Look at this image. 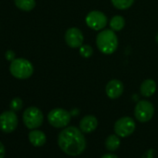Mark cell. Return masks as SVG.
<instances>
[{"instance_id":"cell-1","label":"cell","mask_w":158,"mask_h":158,"mask_svg":"<svg viewBox=\"0 0 158 158\" xmlns=\"http://www.w3.org/2000/svg\"><path fill=\"white\" fill-rule=\"evenodd\" d=\"M58 144L64 153L71 156L81 154L87 147L83 132L75 127H64L58 135Z\"/></svg>"},{"instance_id":"cell-2","label":"cell","mask_w":158,"mask_h":158,"mask_svg":"<svg viewBox=\"0 0 158 158\" xmlns=\"http://www.w3.org/2000/svg\"><path fill=\"white\" fill-rule=\"evenodd\" d=\"M96 44L102 53L111 55L117 49L118 38L114 31L105 29L98 34L96 37Z\"/></svg>"},{"instance_id":"cell-3","label":"cell","mask_w":158,"mask_h":158,"mask_svg":"<svg viewBox=\"0 0 158 158\" xmlns=\"http://www.w3.org/2000/svg\"><path fill=\"white\" fill-rule=\"evenodd\" d=\"M10 72L15 78L24 80V79H28L33 75L34 66L30 60L23 58H18L14 59L10 62Z\"/></svg>"},{"instance_id":"cell-4","label":"cell","mask_w":158,"mask_h":158,"mask_svg":"<svg viewBox=\"0 0 158 158\" xmlns=\"http://www.w3.org/2000/svg\"><path fill=\"white\" fill-rule=\"evenodd\" d=\"M23 120L27 128L35 129L42 126L44 121V115L39 108L31 106L23 112Z\"/></svg>"},{"instance_id":"cell-5","label":"cell","mask_w":158,"mask_h":158,"mask_svg":"<svg viewBox=\"0 0 158 158\" xmlns=\"http://www.w3.org/2000/svg\"><path fill=\"white\" fill-rule=\"evenodd\" d=\"M71 113L62 108H55L51 110L48 114V123L57 128L66 127L71 121Z\"/></svg>"},{"instance_id":"cell-6","label":"cell","mask_w":158,"mask_h":158,"mask_svg":"<svg viewBox=\"0 0 158 158\" xmlns=\"http://www.w3.org/2000/svg\"><path fill=\"white\" fill-rule=\"evenodd\" d=\"M154 114L153 105L148 101H139L134 109V115L136 119L140 123H146L150 121Z\"/></svg>"},{"instance_id":"cell-7","label":"cell","mask_w":158,"mask_h":158,"mask_svg":"<svg viewBox=\"0 0 158 158\" xmlns=\"http://www.w3.org/2000/svg\"><path fill=\"white\" fill-rule=\"evenodd\" d=\"M136 128L135 121L129 116H124L119 118L114 123V132L120 138H126L130 136Z\"/></svg>"},{"instance_id":"cell-8","label":"cell","mask_w":158,"mask_h":158,"mask_svg":"<svg viewBox=\"0 0 158 158\" xmlns=\"http://www.w3.org/2000/svg\"><path fill=\"white\" fill-rule=\"evenodd\" d=\"M18 116L12 110L5 111L0 114V129L5 133L13 132L18 127Z\"/></svg>"},{"instance_id":"cell-9","label":"cell","mask_w":158,"mask_h":158,"mask_svg":"<svg viewBox=\"0 0 158 158\" xmlns=\"http://www.w3.org/2000/svg\"><path fill=\"white\" fill-rule=\"evenodd\" d=\"M87 25L95 31L102 30L107 24V17L106 15L99 10L90 11L86 17Z\"/></svg>"},{"instance_id":"cell-10","label":"cell","mask_w":158,"mask_h":158,"mask_svg":"<svg viewBox=\"0 0 158 158\" xmlns=\"http://www.w3.org/2000/svg\"><path fill=\"white\" fill-rule=\"evenodd\" d=\"M64 39L66 44L72 48H78L83 45L84 35L80 29L76 27H72L68 29L65 33Z\"/></svg>"},{"instance_id":"cell-11","label":"cell","mask_w":158,"mask_h":158,"mask_svg":"<svg viewBox=\"0 0 158 158\" xmlns=\"http://www.w3.org/2000/svg\"><path fill=\"white\" fill-rule=\"evenodd\" d=\"M105 92L110 99H118L124 92V85L120 80L113 79L107 83L105 87Z\"/></svg>"},{"instance_id":"cell-12","label":"cell","mask_w":158,"mask_h":158,"mask_svg":"<svg viewBox=\"0 0 158 158\" xmlns=\"http://www.w3.org/2000/svg\"><path fill=\"white\" fill-rule=\"evenodd\" d=\"M98 127V119L94 115H86L79 123V128L83 133H91Z\"/></svg>"},{"instance_id":"cell-13","label":"cell","mask_w":158,"mask_h":158,"mask_svg":"<svg viewBox=\"0 0 158 158\" xmlns=\"http://www.w3.org/2000/svg\"><path fill=\"white\" fill-rule=\"evenodd\" d=\"M28 138L32 145H34L35 147H41L47 141L46 134L43 131L37 129H32V131L29 132Z\"/></svg>"},{"instance_id":"cell-14","label":"cell","mask_w":158,"mask_h":158,"mask_svg":"<svg viewBox=\"0 0 158 158\" xmlns=\"http://www.w3.org/2000/svg\"><path fill=\"white\" fill-rule=\"evenodd\" d=\"M140 93L144 97H151L155 93L156 90V83L152 79H146L144 80L139 88Z\"/></svg>"},{"instance_id":"cell-15","label":"cell","mask_w":158,"mask_h":158,"mask_svg":"<svg viewBox=\"0 0 158 158\" xmlns=\"http://www.w3.org/2000/svg\"><path fill=\"white\" fill-rule=\"evenodd\" d=\"M120 137L115 135H110L105 140V147L108 151L110 152H114L116 151L119 146H120Z\"/></svg>"},{"instance_id":"cell-16","label":"cell","mask_w":158,"mask_h":158,"mask_svg":"<svg viewBox=\"0 0 158 158\" xmlns=\"http://www.w3.org/2000/svg\"><path fill=\"white\" fill-rule=\"evenodd\" d=\"M16 7L23 11H31L35 7V0H14Z\"/></svg>"},{"instance_id":"cell-17","label":"cell","mask_w":158,"mask_h":158,"mask_svg":"<svg viewBox=\"0 0 158 158\" xmlns=\"http://www.w3.org/2000/svg\"><path fill=\"white\" fill-rule=\"evenodd\" d=\"M125 23H126V21L122 16L115 15L110 21V27L113 31L118 32V31H121L125 27Z\"/></svg>"},{"instance_id":"cell-18","label":"cell","mask_w":158,"mask_h":158,"mask_svg":"<svg viewBox=\"0 0 158 158\" xmlns=\"http://www.w3.org/2000/svg\"><path fill=\"white\" fill-rule=\"evenodd\" d=\"M111 1L115 9L120 10H125L129 9L133 5L135 0H111Z\"/></svg>"},{"instance_id":"cell-19","label":"cell","mask_w":158,"mask_h":158,"mask_svg":"<svg viewBox=\"0 0 158 158\" xmlns=\"http://www.w3.org/2000/svg\"><path fill=\"white\" fill-rule=\"evenodd\" d=\"M79 53L83 58H89L93 54V48L89 45H82L79 48Z\"/></svg>"},{"instance_id":"cell-20","label":"cell","mask_w":158,"mask_h":158,"mask_svg":"<svg viewBox=\"0 0 158 158\" xmlns=\"http://www.w3.org/2000/svg\"><path fill=\"white\" fill-rule=\"evenodd\" d=\"M23 106V100L21 98H14L11 102H10V109L14 112H18L20 111Z\"/></svg>"},{"instance_id":"cell-21","label":"cell","mask_w":158,"mask_h":158,"mask_svg":"<svg viewBox=\"0 0 158 158\" xmlns=\"http://www.w3.org/2000/svg\"><path fill=\"white\" fill-rule=\"evenodd\" d=\"M6 58H7L9 60L12 61V60L15 59V54H14V52H13L12 50H9V51L6 53Z\"/></svg>"},{"instance_id":"cell-22","label":"cell","mask_w":158,"mask_h":158,"mask_svg":"<svg viewBox=\"0 0 158 158\" xmlns=\"http://www.w3.org/2000/svg\"><path fill=\"white\" fill-rule=\"evenodd\" d=\"M5 153H6L5 147H4L3 143L0 141V158H4L5 157Z\"/></svg>"},{"instance_id":"cell-23","label":"cell","mask_w":158,"mask_h":158,"mask_svg":"<svg viewBox=\"0 0 158 158\" xmlns=\"http://www.w3.org/2000/svg\"><path fill=\"white\" fill-rule=\"evenodd\" d=\"M101 158H118V157L115 154H114V153H105Z\"/></svg>"},{"instance_id":"cell-24","label":"cell","mask_w":158,"mask_h":158,"mask_svg":"<svg viewBox=\"0 0 158 158\" xmlns=\"http://www.w3.org/2000/svg\"><path fill=\"white\" fill-rule=\"evenodd\" d=\"M155 40H156V42L158 43V34L156 35V37H155Z\"/></svg>"}]
</instances>
